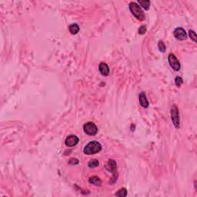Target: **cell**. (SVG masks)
I'll return each mask as SVG.
<instances>
[{"instance_id":"1","label":"cell","mask_w":197,"mask_h":197,"mask_svg":"<svg viewBox=\"0 0 197 197\" xmlns=\"http://www.w3.org/2000/svg\"><path fill=\"white\" fill-rule=\"evenodd\" d=\"M102 150V145L97 141H91L86 144L83 149V153L86 155H94L100 153Z\"/></svg>"},{"instance_id":"2","label":"cell","mask_w":197,"mask_h":197,"mask_svg":"<svg viewBox=\"0 0 197 197\" xmlns=\"http://www.w3.org/2000/svg\"><path fill=\"white\" fill-rule=\"evenodd\" d=\"M129 8H130V12H132V14L137 19H139L140 21L144 20V19H145V14H144L143 11L142 10L141 6L138 3H134V2H131L129 4Z\"/></svg>"},{"instance_id":"3","label":"cell","mask_w":197,"mask_h":197,"mask_svg":"<svg viewBox=\"0 0 197 197\" xmlns=\"http://www.w3.org/2000/svg\"><path fill=\"white\" fill-rule=\"evenodd\" d=\"M171 118L175 128L179 129V123H180L179 112V109L176 105H173L171 108Z\"/></svg>"},{"instance_id":"4","label":"cell","mask_w":197,"mask_h":197,"mask_svg":"<svg viewBox=\"0 0 197 197\" xmlns=\"http://www.w3.org/2000/svg\"><path fill=\"white\" fill-rule=\"evenodd\" d=\"M83 130L85 133H86L89 136H95L98 132V128L95 125V123L92 122H89L84 124Z\"/></svg>"},{"instance_id":"5","label":"cell","mask_w":197,"mask_h":197,"mask_svg":"<svg viewBox=\"0 0 197 197\" xmlns=\"http://www.w3.org/2000/svg\"><path fill=\"white\" fill-rule=\"evenodd\" d=\"M168 61H169V63L170 66L172 68V70L174 71H179L180 70L181 65L179 61L178 60V59L176 58V56L174 54L170 53L168 56Z\"/></svg>"},{"instance_id":"6","label":"cell","mask_w":197,"mask_h":197,"mask_svg":"<svg viewBox=\"0 0 197 197\" xmlns=\"http://www.w3.org/2000/svg\"><path fill=\"white\" fill-rule=\"evenodd\" d=\"M79 138L75 136V135H70L66 137L65 140V146L68 147H73V146H76L77 144L79 143Z\"/></svg>"},{"instance_id":"7","label":"cell","mask_w":197,"mask_h":197,"mask_svg":"<svg viewBox=\"0 0 197 197\" xmlns=\"http://www.w3.org/2000/svg\"><path fill=\"white\" fill-rule=\"evenodd\" d=\"M173 35L176 37V39H177L179 40H185L186 39V37H187L186 32L182 27H177L174 30Z\"/></svg>"},{"instance_id":"8","label":"cell","mask_w":197,"mask_h":197,"mask_svg":"<svg viewBox=\"0 0 197 197\" xmlns=\"http://www.w3.org/2000/svg\"><path fill=\"white\" fill-rule=\"evenodd\" d=\"M106 168L109 171L112 172V174H113V178L115 179V181H116V179H117V173H116V162H115V160H109Z\"/></svg>"},{"instance_id":"9","label":"cell","mask_w":197,"mask_h":197,"mask_svg":"<svg viewBox=\"0 0 197 197\" xmlns=\"http://www.w3.org/2000/svg\"><path fill=\"white\" fill-rule=\"evenodd\" d=\"M139 104L142 107H143L145 109L148 108L149 107V102L148 100H147V97H146V94L145 93H141L139 94Z\"/></svg>"},{"instance_id":"10","label":"cell","mask_w":197,"mask_h":197,"mask_svg":"<svg viewBox=\"0 0 197 197\" xmlns=\"http://www.w3.org/2000/svg\"><path fill=\"white\" fill-rule=\"evenodd\" d=\"M99 69H100V72H101V74H102V76H107L109 74V71H110V70H109V65H107L106 63H100Z\"/></svg>"},{"instance_id":"11","label":"cell","mask_w":197,"mask_h":197,"mask_svg":"<svg viewBox=\"0 0 197 197\" xmlns=\"http://www.w3.org/2000/svg\"><path fill=\"white\" fill-rule=\"evenodd\" d=\"M89 183H91V184L96 185V186H100V185H101V184H102V182L100 180V179L96 176L90 177L89 179Z\"/></svg>"},{"instance_id":"12","label":"cell","mask_w":197,"mask_h":197,"mask_svg":"<svg viewBox=\"0 0 197 197\" xmlns=\"http://www.w3.org/2000/svg\"><path fill=\"white\" fill-rule=\"evenodd\" d=\"M69 30L72 34L73 35H76L77 33L79 32V26L78 24L74 23V24H71L69 27Z\"/></svg>"},{"instance_id":"13","label":"cell","mask_w":197,"mask_h":197,"mask_svg":"<svg viewBox=\"0 0 197 197\" xmlns=\"http://www.w3.org/2000/svg\"><path fill=\"white\" fill-rule=\"evenodd\" d=\"M138 3L142 5V7L143 8L144 10H148L149 9L151 3L150 1H148V0H145V1H141V0H139V1H138Z\"/></svg>"},{"instance_id":"14","label":"cell","mask_w":197,"mask_h":197,"mask_svg":"<svg viewBox=\"0 0 197 197\" xmlns=\"http://www.w3.org/2000/svg\"><path fill=\"white\" fill-rule=\"evenodd\" d=\"M116 196H120V197H125L127 196V190L125 188H122L119 190L118 192L115 194Z\"/></svg>"},{"instance_id":"15","label":"cell","mask_w":197,"mask_h":197,"mask_svg":"<svg viewBox=\"0 0 197 197\" xmlns=\"http://www.w3.org/2000/svg\"><path fill=\"white\" fill-rule=\"evenodd\" d=\"M100 165V162L97 160H92L88 163V166L89 168H96Z\"/></svg>"},{"instance_id":"16","label":"cell","mask_w":197,"mask_h":197,"mask_svg":"<svg viewBox=\"0 0 197 197\" xmlns=\"http://www.w3.org/2000/svg\"><path fill=\"white\" fill-rule=\"evenodd\" d=\"M158 48L160 49V51L162 52H165V51H166V46H165L164 42H162V41H160L159 42V43H158Z\"/></svg>"},{"instance_id":"17","label":"cell","mask_w":197,"mask_h":197,"mask_svg":"<svg viewBox=\"0 0 197 197\" xmlns=\"http://www.w3.org/2000/svg\"><path fill=\"white\" fill-rule=\"evenodd\" d=\"M183 83V79L181 78L180 76H176L175 79V84L178 87H180L182 86V84Z\"/></svg>"},{"instance_id":"18","label":"cell","mask_w":197,"mask_h":197,"mask_svg":"<svg viewBox=\"0 0 197 197\" xmlns=\"http://www.w3.org/2000/svg\"><path fill=\"white\" fill-rule=\"evenodd\" d=\"M189 34H190V38H191L195 42H196V33H195L194 31L190 29V30L189 31Z\"/></svg>"},{"instance_id":"19","label":"cell","mask_w":197,"mask_h":197,"mask_svg":"<svg viewBox=\"0 0 197 197\" xmlns=\"http://www.w3.org/2000/svg\"><path fill=\"white\" fill-rule=\"evenodd\" d=\"M139 35H143V34H145L146 32V26H142L139 27Z\"/></svg>"},{"instance_id":"20","label":"cell","mask_w":197,"mask_h":197,"mask_svg":"<svg viewBox=\"0 0 197 197\" xmlns=\"http://www.w3.org/2000/svg\"><path fill=\"white\" fill-rule=\"evenodd\" d=\"M69 163L71 165H77L79 164V160L76 158H71L69 161Z\"/></svg>"}]
</instances>
